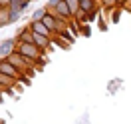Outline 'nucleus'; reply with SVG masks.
Instances as JSON below:
<instances>
[{
	"label": "nucleus",
	"mask_w": 131,
	"mask_h": 124,
	"mask_svg": "<svg viewBox=\"0 0 131 124\" xmlns=\"http://www.w3.org/2000/svg\"><path fill=\"white\" fill-rule=\"evenodd\" d=\"M0 74H6V76H10V78L18 80V82L30 84V78H28L26 74H22V72H20V70L10 62L8 58H0Z\"/></svg>",
	"instance_id": "1"
},
{
	"label": "nucleus",
	"mask_w": 131,
	"mask_h": 124,
	"mask_svg": "<svg viewBox=\"0 0 131 124\" xmlns=\"http://www.w3.org/2000/svg\"><path fill=\"white\" fill-rule=\"evenodd\" d=\"M28 28H30L32 32H36V34H42V36H46V38H52V40H54V34L50 32L48 28H46V24L40 22V20H30V22H28Z\"/></svg>",
	"instance_id": "2"
},
{
	"label": "nucleus",
	"mask_w": 131,
	"mask_h": 124,
	"mask_svg": "<svg viewBox=\"0 0 131 124\" xmlns=\"http://www.w3.org/2000/svg\"><path fill=\"white\" fill-rule=\"evenodd\" d=\"M56 16H60L62 20H66V22H70V20H74V16H72V12H70V8H68V4H66L64 0H60L56 4V8L52 10Z\"/></svg>",
	"instance_id": "3"
},
{
	"label": "nucleus",
	"mask_w": 131,
	"mask_h": 124,
	"mask_svg": "<svg viewBox=\"0 0 131 124\" xmlns=\"http://www.w3.org/2000/svg\"><path fill=\"white\" fill-rule=\"evenodd\" d=\"M18 12H12L10 8H0V28L6 24H12L14 20H18Z\"/></svg>",
	"instance_id": "4"
},
{
	"label": "nucleus",
	"mask_w": 131,
	"mask_h": 124,
	"mask_svg": "<svg viewBox=\"0 0 131 124\" xmlns=\"http://www.w3.org/2000/svg\"><path fill=\"white\" fill-rule=\"evenodd\" d=\"M16 50V38L14 40H4L0 44V58H8Z\"/></svg>",
	"instance_id": "5"
},
{
	"label": "nucleus",
	"mask_w": 131,
	"mask_h": 124,
	"mask_svg": "<svg viewBox=\"0 0 131 124\" xmlns=\"http://www.w3.org/2000/svg\"><path fill=\"white\" fill-rule=\"evenodd\" d=\"M18 80H14V78H10V76L6 74H0V88L2 90H6V88H12V90H20V86H18Z\"/></svg>",
	"instance_id": "6"
},
{
	"label": "nucleus",
	"mask_w": 131,
	"mask_h": 124,
	"mask_svg": "<svg viewBox=\"0 0 131 124\" xmlns=\"http://www.w3.org/2000/svg\"><path fill=\"white\" fill-rule=\"evenodd\" d=\"M101 8L99 6V2H95V0H80V10H83V12H93V10Z\"/></svg>",
	"instance_id": "7"
},
{
	"label": "nucleus",
	"mask_w": 131,
	"mask_h": 124,
	"mask_svg": "<svg viewBox=\"0 0 131 124\" xmlns=\"http://www.w3.org/2000/svg\"><path fill=\"white\" fill-rule=\"evenodd\" d=\"M66 4H68V8L72 12V16H75L78 12H80V0H64Z\"/></svg>",
	"instance_id": "8"
},
{
	"label": "nucleus",
	"mask_w": 131,
	"mask_h": 124,
	"mask_svg": "<svg viewBox=\"0 0 131 124\" xmlns=\"http://www.w3.org/2000/svg\"><path fill=\"white\" fill-rule=\"evenodd\" d=\"M99 6L103 10H107V12H111L113 8H117V2L115 0H99Z\"/></svg>",
	"instance_id": "9"
},
{
	"label": "nucleus",
	"mask_w": 131,
	"mask_h": 124,
	"mask_svg": "<svg viewBox=\"0 0 131 124\" xmlns=\"http://www.w3.org/2000/svg\"><path fill=\"white\" fill-rule=\"evenodd\" d=\"M48 12V8L46 6H42V8H38V10H34V14H32V20H42L44 18V14Z\"/></svg>",
	"instance_id": "10"
},
{
	"label": "nucleus",
	"mask_w": 131,
	"mask_h": 124,
	"mask_svg": "<svg viewBox=\"0 0 131 124\" xmlns=\"http://www.w3.org/2000/svg\"><path fill=\"white\" fill-rule=\"evenodd\" d=\"M119 18H121V8L117 6V8L111 10V22H113V24H117V22H119Z\"/></svg>",
	"instance_id": "11"
},
{
	"label": "nucleus",
	"mask_w": 131,
	"mask_h": 124,
	"mask_svg": "<svg viewBox=\"0 0 131 124\" xmlns=\"http://www.w3.org/2000/svg\"><path fill=\"white\" fill-rule=\"evenodd\" d=\"M20 4H22V0H10V10H12V12H18V14H22V12H20Z\"/></svg>",
	"instance_id": "12"
},
{
	"label": "nucleus",
	"mask_w": 131,
	"mask_h": 124,
	"mask_svg": "<svg viewBox=\"0 0 131 124\" xmlns=\"http://www.w3.org/2000/svg\"><path fill=\"white\" fill-rule=\"evenodd\" d=\"M91 34V28H90V24L85 22V24H80V36H90Z\"/></svg>",
	"instance_id": "13"
},
{
	"label": "nucleus",
	"mask_w": 131,
	"mask_h": 124,
	"mask_svg": "<svg viewBox=\"0 0 131 124\" xmlns=\"http://www.w3.org/2000/svg\"><path fill=\"white\" fill-rule=\"evenodd\" d=\"M99 30H101V32H105L107 30V24H105V20H103V14H101V16H99Z\"/></svg>",
	"instance_id": "14"
},
{
	"label": "nucleus",
	"mask_w": 131,
	"mask_h": 124,
	"mask_svg": "<svg viewBox=\"0 0 131 124\" xmlns=\"http://www.w3.org/2000/svg\"><path fill=\"white\" fill-rule=\"evenodd\" d=\"M0 8H10V0H0Z\"/></svg>",
	"instance_id": "15"
},
{
	"label": "nucleus",
	"mask_w": 131,
	"mask_h": 124,
	"mask_svg": "<svg viewBox=\"0 0 131 124\" xmlns=\"http://www.w3.org/2000/svg\"><path fill=\"white\" fill-rule=\"evenodd\" d=\"M115 2H117L119 8H125V6H127V0H115Z\"/></svg>",
	"instance_id": "16"
},
{
	"label": "nucleus",
	"mask_w": 131,
	"mask_h": 124,
	"mask_svg": "<svg viewBox=\"0 0 131 124\" xmlns=\"http://www.w3.org/2000/svg\"><path fill=\"white\" fill-rule=\"evenodd\" d=\"M2 96H4V94H2V88H0V102H2V100H4V98H2Z\"/></svg>",
	"instance_id": "17"
},
{
	"label": "nucleus",
	"mask_w": 131,
	"mask_h": 124,
	"mask_svg": "<svg viewBox=\"0 0 131 124\" xmlns=\"http://www.w3.org/2000/svg\"><path fill=\"white\" fill-rule=\"evenodd\" d=\"M127 6H129V10H131V0H127Z\"/></svg>",
	"instance_id": "18"
},
{
	"label": "nucleus",
	"mask_w": 131,
	"mask_h": 124,
	"mask_svg": "<svg viewBox=\"0 0 131 124\" xmlns=\"http://www.w3.org/2000/svg\"><path fill=\"white\" fill-rule=\"evenodd\" d=\"M0 124H6V122H4V118H0Z\"/></svg>",
	"instance_id": "19"
},
{
	"label": "nucleus",
	"mask_w": 131,
	"mask_h": 124,
	"mask_svg": "<svg viewBox=\"0 0 131 124\" xmlns=\"http://www.w3.org/2000/svg\"><path fill=\"white\" fill-rule=\"evenodd\" d=\"M22 2H28V4H30V2H32V0H22Z\"/></svg>",
	"instance_id": "20"
},
{
	"label": "nucleus",
	"mask_w": 131,
	"mask_h": 124,
	"mask_svg": "<svg viewBox=\"0 0 131 124\" xmlns=\"http://www.w3.org/2000/svg\"><path fill=\"white\" fill-rule=\"evenodd\" d=\"M95 2H99V0H95Z\"/></svg>",
	"instance_id": "21"
}]
</instances>
